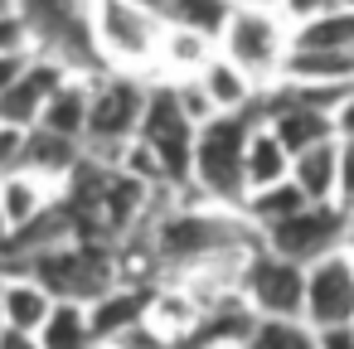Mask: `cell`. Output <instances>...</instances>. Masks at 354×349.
Here are the masks:
<instances>
[{
  "instance_id": "obj_1",
  "label": "cell",
  "mask_w": 354,
  "mask_h": 349,
  "mask_svg": "<svg viewBox=\"0 0 354 349\" xmlns=\"http://www.w3.org/2000/svg\"><path fill=\"white\" fill-rule=\"evenodd\" d=\"M15 20L30 54L54 59L73 78H97L93 54V0H15Z\"/></svg>"
},
{
  "instance_id": "obj_2",
  "label": "cell",
  "mask_w": 354,
  "mask_h": 349,
  "mask_svg": "<svg viewBox=\"0 0 354 349\" xmlns=\"http://www.w3.org/2000/svg\"><path fill=\"white\" fill-rule=\"evenodd\" d=\"M160 35H165V20L131 6V0H93V54L102 73L151 83Z\"/></svg>"
},
{
  "instance_id": "obj_3",
  "label": "cell",
  "mask_w": 354,
  "mask_h": 349,
  "mask_svg": "<svg viewBox=\"0 0 354 349\" xmlns=\"http://www.w3.org/2000/svg\"><path fill=\"white\" fill-rule=\"evenodd\" d=\"M291 54V25L277 6H233L223 35H218V59L233 64L243 78H252L262 93L281 83Z\"/></svg>"
},
{
  "instance_id": "obj_4",
  "label": "cell",
  "mask_w": 354,
  "mask_h": 349,
  "mask_svg": "<svg viewBox=\"0 0 354 349\" xmlns=\"http://www.w3.org/2000/svg\"><path fill=\"white\" fill-rule=\"evenodd\" d=\"M146 78L97 73L88 78V122H83V155L97 165H117V155L136 141L141 112H146Z\"/></svg>"
},
{
  "instance_id": "obj_5",
  "label": "cell",
  "mask_w": 354,
  "mask_h": 349,
  "mask_svg": "<svg viewBox=\"0 0 354 349\" xmlns=\"http://www.w3.org/2000/svg\"><path fill=\"white\" fill-rule=\"evenodd\" d=\"M252 117H214L194 131L189 146V180L214 209L238 214L243 204V141H248Z\"/></svg>"
},
{
  "instance_id": "obj_6",
  "label": "cell",
  "mask_w": 354,
  "mask_h": 349,
  "mask_svg": "<svg viewBox=\"0 0 354 349\" xmlns=\"http://www.w3.org/2000/svg\"><path fill=\"white\" fill-rule=\"evenodd\" d=\"M136 146L160 165L165 185H185V180H189L194 126L180 117V107H175V97H170V83H151L146 112H141V126H136Z\"/></svg>"
},
{
  "instance_id": "obj_7",
  "label": "cell",
  "mask_w": 354,
  "mask_h": 349,
  "mask_svg": "<svg viewBox=\"0 0 354 349\" xmlns=\"http://www.w3.org/2000/svg\"><path fill=\"white\" fill-rule=\"evenodd\" d=\"M301 296H306V267L281 262V257H272L262 247L248 252V262L238 272V301L257 320H296Z\"/></svg>"
},
{
  "instance_id": "obj_8",
  "label": "cell",
  "mask_w": 354,
  "mask_h": 349,
  "mask_svg": "<svg viewBox=\"0 0 354 349\" xmlns=\"http://www.w3.org/2000/svg\"><path fill=\"white\" fill-rule=\"evenodd\" d=\"M339 238H344V214L335 204H306L301 214H291L277 228L257 233V247L272 252V257H281V262L310 267L325 252H339Z\"/></svg>"
},
{
  "instance_id": "obj_9",
  "label": "cell",
  "mask_w": 354,
  "mask_h": 349,
  "mask_svg": "<svg viewBox=\"0 0 354 349\" xmlns=\"http://www.w3.org/2000/svg\"><path fill=\"white\" fill-rule=\"evenodd\" d=\"M301 320L320 330H349L354 325V257L325 252L320 262L306 267V296H301Z\"/></svg>"
},
{
  "instance_id": "obj_10",
  "label": "cell",
  "mask_w": 354,
  "mask_h": 349,
  "mask_svg": "<svg viewBox=\"0 0 354 349\" xmlns=\"http://www.w3.org/2000/svg\"><path fill=\"white\" fill-rule=\"evenodd\" d=\"M73 73L68 68H59L54 59H30V68L0 93V126H15V131H30L35 122H39V112H44V102L68 83Z\"/></svg>"
},
{
  "instance_id": "obj_11",
  "label": "cell",
  "mask_w": 354,
  "mask_h": 349,
  "mask_svg": "<svg viewBox=\"0 0 354 349\" xmlns=\"http://www.w3.org/2000/svg\"><path fill=\"white\" fill-rule=\"evenodd\" d=\"M146 301H151L146 286H122V281L107 286L102 296H93V301H88V325H93L97 349L117 344L131 325H141V320H146Z\"/></svg>"
},
{
  "instance_id": "obj_12",
  "label": "cell",
  "mask_w": 354,
  "mask_h": 349,
  "mask_svg": "<svg viewBox=\"0 0 354 349\" xmlns=\"http://www.w3.org/2000/svg\"><path fill=\"white\" fill-rule=\"evenodd\" d=\"M83 165V146L78 141H64V136H49V131H25V151H20V175H35L44 180L49 189L64 194V185L73 180V170Z\"/></svg>"
},
{
  "instance_id": "obj_13",
  "label": "cell",
  "mask_w": 354,
  "mask_h": 349,
  "mask_svg": "<svg viewBox=\"0 0 354 349\" xmlns=\"http://www.w3.org/2000/svg\"><path fill=\"white\" fill-rule=\"evenodd\" d=\"M49 310H54V296L30 272H0V320H6V330L39 334Z\"/></svg>"
},
{
  "instance_id": "obj_14",
  "label": "cell",
  "mask_w": 354,
  "mask_h": 349,
  "mask_svg": "<svg viewBox=\"0 0 354 349\" xmlns=\"http://www.w3.org/2000/svg\"><path fill=\"white\" fill-rule=\"evenodd\" d=\"M199 88H204V97H209L214 117H252V122H257L262 88H257L252 78H243L233 64H223L218 54L204 64V73H199Z\"/></svg>"
},
{
  "instance_id": "obj_15",
  "label": "cell",
  "mask_w": 354,
  "mask_h": 349,
  "mask_svg": "<svg viewBox=\"0 0 354 349\" xmlns=\"http://www.w3.org/2000/svg\"><path fill=\"white\" fill-rule=\"evenodd\" d=\"M286 180H291V155L281 151V141L262 122H252L248 141H243V199L257 194V189L286 185Z\"/></svg>"
},
{
  "instance_id": "obj_16",
  "label": "cell",
  "mask_w": 354,
  "mask_h": 349,
  "mask_svg": "<svg viewBox=\"0 0 354 349\" xmlns=\"http://www.w3.org/2000/svg\"><path fill=\"white\" fill-rule=\"evenodd\" d=\"M59 204V189H49L44 180H35V175H6L0 180V214H6V238L10 233H20V228H30L35 218H44L49 209Z\"/></svg>"
},
{
  "instance_id": "obj_17",
  "label": "cell",
  "mask_w": 354,
  "mask_h": 349,
  "mask_svg": "<svg viewBox=\"0 0 354 349\" xmlns=\"http://www.w3.org/2000/svg\"><path fill=\"white\" fill-rule=\"evenodd\" d=\"M335 175H339V141H320V146L291 155V185L301 189L306 204H330Z\"/></svg>"
},
{
  "instance_id": "obj_18",
  "label": "cell",
  "mask_w": 354,
  "mask_h": 349,
  "mask_svg": "<svg viewBox=\"0 0 354 349\" xmlns=\"http://www.w3.org/2000/svg\"><path fill=\"white\" fill-rule=\"evenodd\" d=\"M83 122H88V78H68L49 102H44V112H39V131H49V136H64V141H78L83 146ZM30 126V131H35Z\"/></svg>"
},
{
  "instance_id": "obj_19",
  "label": "cell",
  "mask_w": 354,
  "mask_h": 349,
  "mask_svg": "<svg viewBox=\"0 0 354 349\" xmlns=\"http://www.w3.org/2000/svg\"><path fill=\"white\" fill-rule=\"evenodd\" d=\"M35 339H39V349H97L93 325H88V305H78V301H54V310Z\"/></svg>"
},
{
  "instance_id": "obj_20",
  "label": "cell",
  "mask_w": 354,
  "mask_h": 349,
  "mask_svg": "<svg viewBox=\"0 0 354 349\" xmlns=\"http://www.w3.org/2000/svg\"><path fill=\"white\" fill-rule=\"evenodd\" d=\"M291 49H320V54H349L354 49V10H330L306 25H291Z\"/></svg>"
},
{
  "instance_id": "obj_21",
  "label": "cell",
  "mask_w": 354,
  "mask_h": 349,
  "mask_svg": "<svg viewBox=\"0 0 354 349\" xmlns=\"http://www.w3.org/2000/svg\"><path fill=\"white\" fill-rule=\"evenodd\" d=\"M228 15H233L228 0H170L160 20H165L170 30H185V35H199V39H214V44H218Z\"/></svg>"
},
{
  "instance_id": "obj_22",
  "label": "cell",
  "mask_w": 354,
  "mask_h": 349,
  "mask_svg": "<svg viewBox=\"0 0 354 349\" xmlns=\"http://www.w3.org/2000/svg\"><path fill=\"white\" fill-rule=\"evenodd\" d=\"M248 349H315V330L296 320H252Z\"/></svg>"
},
{
  "instance_id": "obj_23",
  "label": "cell",
  "mask_w": 354,
  "mask_h": 349,
  "mask_svg": "<svg viewBox=\"0 0 354 349\" xmlns=\"http://www.w3.org/2000/svg\"><path fill=\"white\" fill-rule=\"evenodd\" d=\"M339 214H354V146L339 141V175H335V199H330Z\"/></svg>"
},
{
  "instance_id": "obj_24",
  "label": "cell",
  "mask_w": 354,
  "mask_h": 349,
  "mask_svg": "<svg viewBox=\"0 0 354 349\" xmlns=\"http://www.w3.org/2000/svg\"><path fill=\"white\" fill-rule=\"evenodd\" d=\"M20 151H25V131H15V126H0V180L20 170Z\"/></svg>"
},
{
  "instance_id": "obj_25",
  "label": "cell",
  "mask_w": 354,
  "mask_h": 349,
  "mask_svg": "<svg viewBox=\"0 0 354 349\" xmlns=\"http://www.w3.org/2000/svg\"><path fill=\"white\" fill-rule=\"evenodd\" d=\"M30 59H35L30 49H6V54H0V93H6V88L30 68Z\"/></svg>"
},
{
  "instance_id": "obj_26",
  "label": "cell",
  "mask_w": 354,
  "mask_h": 349,
  "mask_svg": "<svg viewBox=\"0 0 354 349\" xmlns=\"http://www.w3.org/2000/svg\"><path fill=\"white\" fill-rule=\"evenodd\" d=\"M335 141H349L354 146V93L335 107Z\"/></svg>"
},
{
  "instance_id": "obj_27",
  "label": "cell",
  "mask_w": 354,
  "mask_h": 349,
  "mask_svg": "<svg viewBox=\"0 0 354 349\" xmlns=\"http://www.w3.org/2000/svg\"><path fill=\"white\" fill-rule=\"evenodd\" d=\"M6 49H30V44H25V30H20L15 15H10V20H0V54H6Z\"/></svg>"
},
{
  "instance_id": "obj_28",
  "label": "cell",
  "mask_w": 354,
  "mask_h": 349,
  "mask_svg": "<svg viewBox=\"0 0 354 349\" xmlns=\"http://www.w3.org/2000/svg\"><path fill=\"white\" fill-rule=\"evenodd\" d=\"M315 349H354V334L349 330H320L315 334Z\"/></svg>"
},
{
  "instance_id": "obj_29",
  "label": "cell",
  "mask_w": 354,
  "mask_h": 349,
  "mask_svg": "<svg viewBox=\"0 0 354 349\" xmlns=\"http://www.w3.org/2000/svg\"><path fill=\"white\" fill-rule=\"evenodd\" d=\"M0 349H39V339H35V334H15V330H6V334H0Z\"/></svg>"
},
{
  "instance_id": "obj_30",
  "label": "cell",
  "mask_w": 354,
  "mask_h": 349,
  "mask_svg": "<svg viewBox=\"0 0 354 349\" xmlns=\"http://www.w3.org/2000/svg\"><path fill=\"white\" fill-rule=\"evenodd\" d=\"M339 247L354 257V214H344V238H339Z\"/></svg>"
},
{
  "instance_id": "obj_31",
  "label": "cell",
  "mask_w": 354,
  "mask_h": 349,
  "mask_svg": "<svg viewBox=\"0 0 354 349\" xmlns=\"http://www.w3.org/2000/svg\"><path fill=\"white\" fill-rule=\"evenodd\" d=\"M131 6H141V10H151V15H165L170 0H131Z\"/></svg>"
},
{
  "instance_id": "obj_32",
  "label": "cell",
  "mask_w": 354,
  "mask_h": 349,
  "mask_svg": "<svg viewBox=\"0 0 354 349\" xmlns=\"http://www.w3.org/2000/svg\"><path fill=\"white\" fill-rule=\"evenodd\" d=\"M15 15V0H0V20H10Z\"/></svg>"
},
{
  "instance_id": "obj_33",
  "label": "cell",
  "mask_w": 354,
  "mask_h": 349,
  "mask_svg": "<svg viewBox=\"0 0 354 349\" xmlns=\"http://www.w3.org/2000/svg\"><path fill=\"white\" fill-rule=\"evenodd\" d=\"M228 6H277V0H228Z\"/></svg>"
},
{
  "instance_id": "obj_34",
  "label": "cell",
  "mask_w": 354,
  "mask_h": 349,
  "mask_svg": "<svg viewBox=\"0 0 354 349\" xmlns=\"http://www.w3.org/2000/svg\"><path fill=\"white\" fill-rule=\"evenodd\" d=\"M214 349H248V344H214Z\"/></svg>"
},
{
  "instance_id": "obj_35",
  "label": "cell",
  "mask_w": 354,
  "mask_h": 349,
  "mask_svg": "<svg viewBox=\"0 0 354 349\" xmlns=\"http://www.w3.org/2000/svg\"><path fill=\"white\" fill-rule=\"evenodd\" d=\"M0 243H6V214H0Z\"/></svg>"
},
{
  "instance_id": "obj_36",
  "label": "cell",
  "mask_w": 354,
  "mask_h": 349,
  "mask_svg": "<svg viewBox=\"0 0 354 349\" xmlns=\"http://www.w3.org/2000/svg\"><path fill=\"white\" fill-rule=\"evenodd\" d=\"M0 334H6V320H0Z\"/></svg>"
},
{
  "instance_id": "obj_37",
  "label": "cell",
  "mask_w": 354,
  "mask_h": 349,
  "mask_svg": "<svg viewBox=\"0 0 354 349\" xmlns=\"http://www.w3.org/2000/svg\"><path fill=\"white\" fill-rule=\"evenodd\" d=\"M349 334H354V325H349Z\"/></svg>"
}]
</instances>
